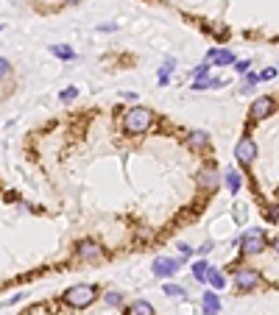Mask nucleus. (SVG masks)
Instances as JSON below:
<instances>
[{
    "label": "nucleus",
    "instance_id": "nucleus-1",
    "mask_svg": "<svg viewBox=\"0 0 279 315\" xmlns=\"http://www.w3.org/2000/svg\"><path fill=\"white\" fill-rule=\"evenodd\" d=\"M151 120H153L151 109H145V106H132V109L123 114V131L142 134L148 126H151Z\"/></svg>",
    "mask_w": 279,
    "mask_h": 315
},
{
    "label": "nucleus",
    "instance_id": "nucleus-26",
    "mask_svg": "<svg viewBox=\"0 0 279 315\" xmlns=\"http://www.w3.org/2000/svg\"><path fill=\"white\" fill-rule=\"evenodd\" d=\"M249 70V62H237V73H246Z\"/></svg>",
    "mask_w": 279,
    "mask_h": 315
},
{
    "label": "nucleus",
    "instance_id": "nucleus-20",
    "mask_svg": "<svg viewBox=\"0 0 279 315\" xmlns=\"http://www.w3.org/2000/svg\"><path fill=\"white\" fill-rule=\"evenodd\" d=\"M106 304H109V307H118V304H123V296L120 293H106Z\"/></svg>",
    "mask_w": 279,
    "mask_h": 315
},
{
    "label": "nucleus",
    "instance_id": "nucleus-28",
    "mask_svg": "<svg viewBox=\"0 0 279 315\" xmlns=\"http://www.w3.org/2000/svg\"><path fill=\"white\" fill-rule=\"evenodd\" d=\"M198 251H201V254H209V251H212V243H204L201 248H198Z\"/></svg>",
    "mask_w": 279,
    "mask_h": 315
},
{
    "label": "nucleus",
    "instance_id": "nucleus-11",
    "mask_svg": "<svg viewBox=\"0 0 279 315\" xmlns=\"http://www.w3.org/2000/svg\"><path fill=\"white\" fill-rule=\"evenodd\" d=\"M207 62H215V64H232L235 56H232L229 50H209L207 53Z\"/></svg>",
    "mask_w": 279,
    "mask_h": 315
},
{
    "label": "nucleus",
    "instance_id": "nucleus-22",
    "mask_svg": "<svg viewBox=\"0 0 279 315\" xmlns=\"http://www.w3.org/2000/svg\"><path fill=\"white\" fill-rule=\"evenodd\" d=\"M76 95H78L76 87H64V90H62V101H73Z\"/></svg>",
    "mask_w": 279,
    "mask_h": 315
},
{
    "label": "nucleus",
    "instance_id": "nucleus-14",
    "mask_svg": "<svg viewBox=\"0 0 279 315\" xmlns=\"http://www.w3.org/2000/svg\"><path fill=\"white\" fill-rule=\"evenodd\" d=\"M50 50H53V56H59V59H73L76 56V50L70 48V45H53Z\"/></svg>",
    "mask_w": 279,
    "mask_h": 315
},
{
    "label": "nucleus",
    "instance_id": "nucleus-10",
    "mask_svg": "<svg viewBox=\"0 0 279 315\" xmlns=\"http://www.w3.org/2000/svg\"><path fill=\"white\" fill-rule=\"evenodd\" d=\"M129 315H153L151 301H145V299H137V301H132V307H129Z\"/></svg>",
    "mask_w": 279,
    "mask_h": 315
},
{
    "label": "nucleus",
    "instance_id": "nucleus-19",
    "mask_svg": "<svg viewBox=\"0 0 279 315\" xmlns=\"http://www.w3.org/2000/svg\"><path fill=\"white\" fill-rule=\"evenodd\" d=\"M165 293L170 296V299H181V296H184V290H181L179 285H165Z\"/></svg>",
    "mask_w": 279,
    "mask_h": 315
},
{
    "label": "nucleus",
    "instance_id": "nucleus-17",
    "mask_svg": "<svg viewBox=\"0 0 279 315\" xmlns=\"http://www.w3.org/2000/svg\"><path fill=\"white\" fill-rule=\"evenodd\" d=\"M207 279H209V285H212V290H221V287L226 285V279H223V276H221V273L215 271V268L209 271V276H207Z\"/></svg>",
    "mask_w": 279,
    "mask_h": 315
},
{
    "label": "nucleus",
    "instance_id": "nucleus-12",
    "mask_svg": "<svg viewBox=\"0 0 279 315\" xmlns=\"http://www.w3.org/2000/svg\"><path fill=\"white\" fill-rule=\"evenodd\" d=\"M190 145H193V148H207L209 145V137L204 131H190Z\"/></svg>",
    "mask_w": 279,
    "mask_h": 315
},
{
    "label": "nucleus",
    "instance_id": "nucleus-2",
    "mask_svg": "<svg viewBox=\"0 0 279 315\" xmlns=\"http://www.w3.org/2000/svg\"><path fill=\"white\" fill-rule=\"evenodd\" d=\"M98 290L92 285H76V287H70L67 293H64V301H67L70 307H76V310H84V307H90L92 301H95Z\"/></svg>",
    "mask_w": 279,
    "mask_h": 315
},
{
    "label": "nucleus",
    "instance_id": "nucleus-25",
    "mask_svg": "<svg viewBox=\"0 0 279 315\" xmlns=\"http://www.w3.org/2000/svg\"><path fill=\"white\" fill-rule=\"evenodd\" d=\"M0 70H3V78H6V76H8V70H11V64H8L6 59H3V62H0Z\"/></svg>",
    "mask_w": 279,
    "mask_h": 315
},
{
    "label": "nucleus",
    "instance_id": "nucleus-24",
    "mask_svg": "<svg viewBox=\"0 0 279 315\" xmlns=\"http://www.w3.org/2000/svg\"><path fill=\"white\" fill-rule=\"evenodd\" d=\"M274 76H277V67H268V70L260 73V81H271Z\"/></svg>",
    "mask_w": 279,
    "mask_h": 315
},
{
    "label": "nucleus",
    "instance_id": "nucleus-8",
    "mask_svg": "<svg viewBox=\"0 0 279 315\" xmlns=\"http://www.w3.org/2000/svg\"><path fill=\"white\" fill-rule=\"evenodd\" d=\"M101 257V245L92 243V240H84L78 243V259H98Z\"/></svg>",
    "mask_w": 279,
    "mask_h": 315
},
{
    "label": "nucleus",
    "instance_id": "nucleus-13",
    "mask_svg": "<svg viewBox=\"0 0 279 315\" xmlns=\"http://www.w3.org/2000/svg\"><path fill=\"white\" fill-rule=\"evenodd\" d=\"M223 182H226V187L232 190V193H237V190H240V173H235V170H226V179H223Z\"/></svg>",
    "mask_w": 279,
    "mask_h": 315
},
{
    "label": "nucleus",
    "instance_id": "nucleus-27",
    "mask_svg": "<svg viewBox=\"0 0 279 315\" xmlns=\"http://www.w3.org/2000/svg\"><path fill=\"white\" fill-rule=\"evenodd\" d=\"M179 251H181V254H190V251H193V248H190L187 243H179Z\"/></svg>",
    "mask_w": 279,
    "mask_h": 315
},
{
    "label": "nucleus",
    "instance_id": "nucleus-6",
    "mask_svg": "<svg viewBox=\"0 0 279 315\" xmlns=\"http://www.w3.org/2000/svg\"><path fill=\"white\" fill-rule=\"evenodd\" d=\"M153 276H159V279H170L176 271H179V259L173 257H156L153 259V265H151Z\"/></svg>",
    "mask_w": 279,
    "mask_h": 315
},
{
    "label": "nucleus",
    "instance_id": "nucleus-5",
    "mask_svg": "<svg viewBox=\"0 0 279 315\" xmlns=\"http://www.w3.org/2000/svg\"><path fill=\"white\" fill-rule=\"evenodd\" d=\"M235 159L243 162V165H251V162L257 159V142L251 140V137H243L235 145Z\"/></svg>",
    "mask_w": 279,
    "mask_h": 315
},
{
    "label": "nucleus",
    "instance_id": "nucleus-18",
    "mask_svg": "<svg viewBox=\"0 0 279 315\" xmlns=\"http://www.w3.org/2000/svg\"><path fill=\"white\" fill-rule=\"evenodd\" d=\"M170 70H173V59H167V62L159 67V84H167V78H170Z\"/></svg>",
    "mask_w": 279,
    "mask_h": 315
},
{
    "label": "nucleus",
    "instance_id": "nucleus-21",
    "mask_svg": "<svg viewBox=\"0 0 279 315\" xmlns=\"http://www.w3.org/2000/svg\"><path fill=\"white\" fill-rule=\"evenodd\" d=\"M198 179H201V187H209V184H215V176L209 173V170H204V173L198 176Z\"/></svg>",
    "mask_w": 279,
    "mask_h": 315
},
{
    "label": "nucleus",
    "instance_id": "nucleus-29",
    "mask_svg": "<svg viewBox=\"0 0 279 315\" xmlns=\"http://www.w3.org/2000/svg\"><path fill=\"white\" fill-rule=\"evenodd\" d=\"M274 248H277V251H279V234H277V237H274Z\"/></svg>",
    "mask_w": 279,
    "mask_h": 315
},
{
    "label": "nucleus",
    "instance_id": "nucleus-7",
    "mask_svg": "<svg viewBox=\"0 0 279 315\" xmlns=\"http://www.w3.org/2000/svg\"><path fill=\"white\" fill-rule=\"evenodd\" d=\"M274 98H257L254 104H251V117H268V114L274 112Z\"/></svg>",
    "mask_w": 279,
    "mask_h": 315
},
{
    "label": "nucleus",
    "instance_id": "nucleus-15",
    "mask_svg": "<svg viewBox=\"0 0 279 315\" xmlns=\"http://www.w3.org/2000/svg\"><path fill=\"white\" fill-rule=\"evenodd\" d=\"M226 81L221 78H201V81H193V90H204V87H223Z\"/></svg>",
    "mask_w": 279,
    "mask_h": 315
},
{
    "label": "nucleus",
    "instance_id": "nucleus-9",
    "mask_svg": "<svg viewBox=\"0 0 279 315\" xmlns=\"http://www.w3.org/2000/svg\"><path fill=\"white\" fill-rule=\"evenodd\" d=\"M221 313V301H218V293H204V315H218Z\"/></svg>",
    "mask_w": 279,
    "mask_h": 315
},
{
    "label": "nucleus",
    "instance_id": "nucleus-30",
    "mask_svg": "<svg viewBox=\"0 0 279 315\" xmlns=\"http://www.w3.org/2000/svg\"><path fill=\"white\" fill-rule=\"evenodd\" d=\"M67 3H78V0H67Z\"/></svg>",
    "mask_w": 279,
    "mask_h": 315
},
{
    "label": "nucleus",
    "instance_id": "nucleus-4",
    "mask_svg": "<svg viewBox=\"0 0 279 315\" xmlns=\"http://www.w3.org/2000/svg\"><path fill=\"white\" fill-rule=\"evenodd\" d=\"M240 245H243V254H260L265 248V231L263 229H249L240 237Z\"/></svg>",
    "mask_w": 279,
    "mask_h": 315
},
{
    "label": "nucleus",
    "instance_id": "nucleus-23",
    "mask_svg": "<svg viewBox=\"0 0 279 315\" xmlns=\"http://www.w3.org/2000/svg\"><path fill=\"white\" fill-rule=\"evenodd\" d=\"M207 73H209V67H207V64H198V67H195V70H193V76L198 78V81H201V78L207 76Z\"/></svg>",
    "mask_w": 279,
    "mask_h": 315
},
{
    "label": "nucleus",
    "instance_id": "nucleus-16",
    "mask_svg": "<svg viewBox=\"0 0 279 315\" xmlns=\"http://www.w3.org/2000/svg\"><path fill=\"white\" fill-rule=\"evenodd\" d=\"M209 271H212V268H207V262H195V265H193V276H195L198 282H204V279H207V276H209Z\"/></svg>",
    "mask_w": 279,
    "mask_h": 315
},
{
    "label": "nucleus",
    "instance_id": "nucleus-3",
    "mask_svg": "<svg viewBox=\"0 0 279 315\" xmlns=\"http://www.w3.org/2000/svg\"><path fill=\"white\" fill-rule=\"evenodd\" d=\"M257 285H260V271L257 268H237L235 271V287L237 290L249 293V290H254Z\"/></svg>",
    "mask_w": 279,
    "mask_h": 315
}]
</instances>
